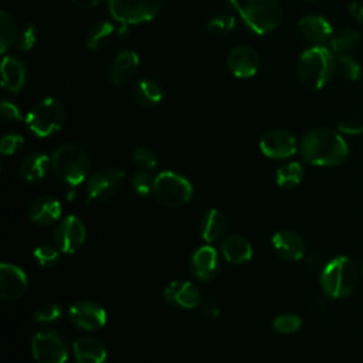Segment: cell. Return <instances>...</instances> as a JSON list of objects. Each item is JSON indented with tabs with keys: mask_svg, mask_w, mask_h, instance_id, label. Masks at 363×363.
Returning a JSON list of instances; mask_svg holds the SVG:
<instances>
[{
	"mask_svg": "<svg viewBox=\"0 0 363 363\" xmlns=\"http://www.w3.org/2000/svg\"><path fill=\"white\" fill-rule=\"evenodd\" d=\"M302 37L312 45H325L333 35L330 23L318 14L305 16L298 23Z\"/></svg>",
	"mask_w": 363,
	"mask_h": 363,
	"instance_id": "21",
	"label": "cell"
},
{
	"mask_svg": "<svg viewBox=\"0 0 363 363\" xmlns=\"http://www.w3.org/2000/svg\"><path fill=\"white\" fill-rule=\"evenodd\" d=\"M235 28V18L230 13L218 14L208 20L207 31L214 35H225L230 34Z\"/></svg>",
	"mask_w": 363,
	"mask_h": 363,
	"instance_id": "33",
	"label": "cell"
},
{
	"mask_svg": "<svg viewBox=\"0 0 363 363\" xmlns=\"http://www.w3.org/2000/svg\"><path fill=\"white\" fill-rule=\"evenodd\" d=\"M302 325V319L295 313H281L272 320V328L284 335L296 332Z\"/></svg>",
	"mask_w": 363,
	"mask_h": 363,
	"instance_id": "36",
	"label": "cell"
},
{
	"mask_svg": "<svg viewBox=\"0 0 363 363\" xmlns=\"http://www.w3.org/2000/svg\"><path fill=\"white\" fill-rule=\"evenodd\" d=\"M68 318L71 323L85 332H94L105 326L106 311L96 302L82 299L74 302L68 309Z\"/></svg>",
	"mask_w": 363,
	"mask_h": 363,
	"instance_id": "11",
	"label": "cell"
},
{
	"mask_svg": "<svg viewBox=\"0 0 363 363\" xmlns=\"http://www.w3.org/2000/svg\"><path fill=\"white\" fill-rule=\"evenodd\" d=\"M139 69V55L133 50L119 51L109 68V79L115 85H125L133 79Z\"/></svg>",
	"mask_w": 363,
	"mask_h": 363,
	"instance_id": "20",
	"label": "cell"
},
{
	"mask_svg": "<svg viewBox=\"0 0 363 363\" xmlns=\"http://www.w3.org/2000/svg\"><path fill=\"white\" fill-rule=\"evenodd\" d=\"M27 81V68L23 60L11 55H4L1 61V86L11 92L18 94Z\"/></svg>",
	"mask_w": 363,
	"mask_h": 363,
	"instance_id": "22",
	"label": "cell"
},
{
	"mask_svg": "<svg viewBox=\"0 0 363 363\" xmlns=\"http://www.w3.org/2000/svg\"><path fill=\"white\" fill-rule=\"evenodd\" d=\"M163 299L167 303L174 305L177 308H183V309L196 308L203 301L197 286L190 281H184V279L172 281L163 289Z\"/></svg>",
	"mask_w": 363,
	"mask_h": 363,
	"instance_id": "15",
	"label": "cell"
},
{
	"mask_svg": "<svg viewBox=\"0 0 363 363\" xmlns=\"http://www.w3.org/2000/svg\"><path fill=\"white\" fill-rule=\"evenodd\" d=\"M60 252L57 245L41 244L34 250L33 255L41 267H54L60 261Z\"/></svg>",
	"mask_w": 363,
	"mask_h": 363,
	"instance_id": "35",
	"label": "cell"
},
{
	"mask_svg": "<svg viewBox=\"0 0 363 363\" xmlns=\"http://www.w3.org/2000/svg\"><path fill=\"white\" fill-rule=\"evenodd\" d=\"M225 4L235 10L245 27L258 35L275 30L282 18L279 0H247L244 4L237 0H227Z\"/></svg>",
	"mask_w": 363,
	"mask_h": 363,
	"instance_id": "3",
	"label": "cell"
},
{
	"mask_svg": "<svg viewBox=\"0 0 363 363\" xmlns=\"http://www.w3.org/2000/svg\"><path fill=\"white\" fill-rule=\"evenodd\" d=\"M86 237V230L81 218L77 216H68L57 225L54 231V244L64 254H74L78 251Z\"/></svg>",
	"mask_w": 363,
	"mask_h": 363,
	"instance_id": "12",
	"label": "cell"
},
{
	"mask_svg": "<svg viewBox=\"0 0 363 363\" xmlns=\"http://www.w3.org/2000/svg\"><path fill=\"white\" fill-rule=\"evenodd\" d=\"M71 1L81 9H92L98 4H101L104 0H71Z\"/></svg>",
	"mask_w": 363,
	"mask_h": 363,
	"instance_id": "46",
	"label": "cell"
},
{
	"mask_svg": "<svg viewBox=\"0 0 363 363\" xmlns=\"http://www.w3.org/2000/svg\"><path fill=\"white\" fill-rule=\"evenodd\" d=\"M115 26L108 21H96L94 26L89 27L85 35V45L88 50H99L102 48L113 35Z\"/></svg>",
	"mask_w": 363,
	"mask_h": 363,
	"instance_id": "28",
	"label": "cell"
},
{
	"mask_svg": "<svg viewBox=\"0 0 363 363\" xmlns=\"http://www.w3.org/2000/svg\"><path fill=\"white\" fill-rule=\"evenodd\" d=\"M125 173L118 167H104L91 174L86 182V201H104L115 196L123 183Z\"/></svg>",
	"mask_w": 363,
	"mask_h": 363,
	"instance_id": "10",
	"label": "cell"
},
{
	"mask_svg": "<svg viewBox=\"0 0 363 363\" xmlns=\"http://www.w3.org/2000/svg\"><path fill=\"white\" fill-rule=\"evenodd\" d=\"M24 145V138L18 133H7L1 138L0 152L3 155H14Z\"/></svg>",
	"mask_w": 363,
	"mask_h": 363,
	"instance_id": "40",
	"label": "cell"
},
{
	"mask_svg": "<svg viewBox=\"0 0 363 363\" xmlns=\"http://www.w3.org/2000/svg\"><path fill=\"white\" fill-rule=\"evenodd\" d=\"M301 155L308 163L315 166H337L346 160L349 146L336 130L315 128L303 135Z\"/></svg>",
	"mask_w": 363,
	"mask_h": 363,
	"instance_id": "1",
	"label": "cell"
},
{
	"mask_svg": "<svg viewBox=\"0 0 363 363\" xmlns=\"http://www.w3.org/2000/svg\"><path fill=\"white\" fill-rule=\"evenodd\" d=\"M306 264L312 268H323L326 265V262L323 261V258L319 255V254H313V255H309L306 258Z\"/></svg>",
	"mask_w": 363,
	"mask_h": 363,
	"instance_id": "45",
	"label": "cell"
},
{
	"mask_svg": "<svg viewBox=\"0 0 363 363\" xmlns=\"http://www.w3.org/2000/svg\"><path fill=\"white\" fill-rule=\"evenodd\" d=\"M51 166L57 177L65 184L78 186L86 179L91 162L79 145L62 143L52 152Z\"/></svg>",
	"mask_w": 363,
	"mask_h": 363,
	"instance_id": "4",
	"label": "cell"
},
{
	"mask_svg": "<svg viewBox=\"0 0 363 363\" xmlns=\"http://www.w3.org/2000/svg\"><path fill=\"white\" fill-rule=\"evenodd\" d=\"M132 159L143 170H152L156 167V163H157V157L155 152L145 146L136 147L132 153Z\"/></svg>",
	"mask_w": 363,
	"mask_h": 363,
	"instance_id": "37",
	"label": "cell"
},
{
	"mask_svg": "<svg viewBox=\"0 0 363 363\" xmlns=\"http://www.w3.org/2000/svg\"><path fill=\"white\" fill-rule=\"evenodd\" d=\"M337 129L346 135H359L363 132V121L357 118H346L339 122Z\"/></svg>",
	"mask_w": 363,
	"mask_h": 363,
	"instance_id": "41",
	"label": "cell"
},
{
	"mask_svg": "<svg viewBox=\"0 0 363 363\" xmlns=\"http://www.w3.org/2000/svg\"><path fill=\"white\" fill-rule=\"evenodd\" d=\"M305 1H312V0H305Z\"/></svg>",
	"mask_w": 363,
	"mask_h": 363,
	"instance_id": "48",
	"label": "cell"
},
{
	"mask_svg": "<svg viewBox=\"0 0 363 363\" xmlns=\"http://www.w3.org/2000/svg\"><path fill=\"white\" fill-rule=\"evenodd\" d=\"M130 186L133 189V191L138 196H147L150 193H153V187H155V177L150 174V170H143L140 169L139 172H136L132 176L130 180Z\"/></svg>",
	"mask_w": 363,
	"mask_h": 363,
	"instance_id": "34",
	"label": "cell"
},
{
	"mask_svg": "<svg viewBox=\"0 0 363 363\" xmlns=\"http://www.w3.org/2000/svg\"><path fill=\"white\" fill-rule=\"evenodd\" d=\"M359 43V33L353 28H342L337 33H335L330 40V51L340 54H347L350 50H353Z\"/></svg>",
	"mask_w": 363,
	"mask_h": 363,
	"instance_id": "30",
	"label": "cell"
},
{
	"mask_svg": "<svg viewBox=\"0 0 363 363\" xmlns=\"http://www.w3.org/2000/svg\"><path fill=\"white\" fill-rule=\"evenodd\" d=\"M153 196L164 207L177 208L190 201L193 186L184 176L172 170H163L155 177Z\"/></svg>",
	"mask_w": 363,
	"mask_h": 363,
	"instance_id": "7",
	"label": "cell"
},
{
	"mask_svg": "<svg viewBox=\"0 0 363 363\" xmlns=\"http://www.w3.org/2000/svg\"><path fill=\"white\" fill-rule=\"evenodd\" d=\"M1 116L6 119V121H11V122H18L23 119L21 116V112L18 109V106L10 101H3L1 102Z\"/></svg>",
	"mask_w": 363,
	"mask_h": 363,
	"instance_id": "42",
	"label": "cell"
},
{
	"mask_svg": "<svg viewBox=\"0 0 363 363\" xmlns=\"http://www.w3.org/2000/svg\"><path fill=\"white\" fill-rule=\"evenodd\" d=\"M225 62L228 71L241 79L254 77L259 68V57L257 51L248 45H237L231 48Z\"/></svg>",
	"mask_w": 363,
	"mask_h": 363,
	"instance_id": "14",
	"label": "cell"
},
{
	"mask_svg": "<svg viewBox=\"0 0 363 363\" xmlns=\"http://www.w3.org/2000/svg\"><path fill=\"white\" fill-rule=\"evenodd\" d=\"M357 278L356 264L347 257H336L322 268L320 286L330 298H346L354 292Z\"/></svg>",
	"mask_w": 363,
	"mask_h": 363,
	"instance_id": "5",
	"label": "cell"
},
{
	"mask_svg": "<svg viewBox=\"0 0 363 363\" xmlns=\"http://www.w3.org/2000/svg\"><path fill=\"white\" fill-rule=\"evenodd\" d=\"M18 31L17 24L11 14H9L6 10L0 11V51L1 54H6L14 43H17Z\"/></svg>",
	"mask_w": 363,
	"mask_h": 363,
	"instance_id": "29",
	"label": "cell"
},
{
	"mask_svg": "<svg viewBox=\"0 0 363 363\" xmlns=\"http://www.w3.org/2000/svg\"><path fill=\"white\" fill-rule=\"evenodd\" d=\"M335 71L337 75L346 81H357L362 75L360 64L349 54H340L336 58Z\"/></svg>",
	"mask_w": 363,
	"mask_h": 363,
	"instance_id": "32",
	"label": "cell"
},
{
	"mask_svg": "<svg viewBox=\"0 0 363 363\" xmlns=\"http://www.w3.org/2000/svg\"><path fill=\"white\" fill-rule=\"evenodd\" d=\"M51 166V157L44 153L33 152L24 156L20 163L18 173L28 183H38L45 179Z\"/></svg>",
	"mask_w": 363,
	"mask_h": 363,
	"instance_id": "24",
	"label": "cell"
},
{
	"mask_svg": "<svg viewBox=\"0 0 363 363\" xmlns=\"http://www.w3.org/2000/svg\"><path fill=\"white\" fill-rule=\"evenodd\" d=\"M62 315L61 306L57 303H44L41 305L33 315L34 320L40 322V323H50L54 322L57 319H60Z\"/></svg>",
	"mask_w": 363,
	"mask_h": 363,
	"instance_id": "38",
	"label": "cell"
},
{
	"mask_svg": "<svg viewBox=\"0 0 363 363\" xmlns=\"http://www.w3.org/2000/svg\"><path fill=\"white\" fill-rule=\"evenodd\" d=\"M199 306H200L201 312H203L206 316H208V318H216V316H218V313H220L218 306H217L213 301H210V299L201 301V303H200Z\"/></svg>",
	"mask_w": 363,
	"mask_h": 363,
	"instance_id": "43",
	"label": "cell"
},
{
	"mask_svg": "<svg viewBox=\"0 0 363 363\" xmlns=\"http://www.w3.org/2000/svg\"><path fill=\"white\" fill-rule=\"evenodd\" d=\"M349 13L350 16L357 20L359 23H363V4L357 3V1H353L350 6H349Z\"/></svg>",
	"mask_w": 363,
	"mask_h": 363,
	"instance_id": "44",
	"label": "cell"
},
{
	"mask_svg": "<svg viewBox=\"0 0 363 363\" xmlns=\"http://www.w3.org/2000/svg\"><path fill=\"white\" fill-rule=\"evenodd\" d=\"M336 67V58L325 45H312L305 50L296 62L299 81L312 89L323 88L332 78Z\"/></svg>",
	"mask_w": 363,
	"mask_h": 363,
	"instance_id": "2",
	"label": "cell"
},
{
	"mask_svg": "<svg viewBox=\"0 0 363 363\" xmlns=\"http://www.w3.org/2000/svg\"><path fill=\"white\" fill-rule=\"evenodd\" d=\"M218 254L211 245L199 247L190 257V271L200 281H210L218 271Z\"/></svg>",
	"mask_w": 363,
	"mask_h": 363,
	"instance_id": "19",
	"label": "cell"
},
{
	"mask_svg": "<svg viewBox=\"0 0 363 363\" xmlns=\"http://www.w3.org/2000/svg\"><path fill=\"white\" fill-rule=\"evenodd\" d=\"M37 41V27L34 24H27L21 33H18L17 47L20 51H28L34 47Z\"/></svg>",
	"mask_w": 363,
	"mask_h": 363,
	"instance_id": "39",
	"label": "cell"
},
{
	"mask_svg": "<svg viewBox=\"0 0 363 363\" xmlns=\"http://www.w3.org/2000/svg\"><path fill=\"white\" fill-rule=\"evenodd\" d=\"M362 277H363V262H362Z\"/></svg>",
	"mask_w": 363,
	"mask_h": 363,
	"instance_id": "47",
	"label": "cell"
},
{
	"mask_svg": "<svg viewBox=\"0 0 363 363\" xmlns=\"http://www.w3.org/2000/svg\"><path fill=\"white\" fill-rule=\"evenodd\" d=\"M259 149L267 157L281 160L295 155L298 143L295 136L289 130L277 128L262 135L259 140Z\"/></svg>",
	"mask_w": 363,
	"mask_h": 363,
	"instance_id": "13",
	"label": "cell"
},
{
	"mask_svg": "<svg viewBox=\"0 0 363 363\" xmlns=\"http://www.w3.org/2000/svg\"><path fill=\"white\" fill-rule=\"evenodd\" d=\"M72 352L77 363H104L108 354L105 345L92 336H81L75 339Z\"/></svg>",
	"mask_w": 363,
	"mask_h": 363,
	"instance_id": "23",
	"label": "cell"
},
{
	"mask_svg": "<svg viewBox=\"0 0 363 363\" xmlns=\"http://www.w3.org/2000/svg\"><path fill=\"white\" fill-rule=\"evenodd\" d=\"M111 16L121 24H140L153 20L162 0H108Z\"/></svg>",
	"mask_w": 363,
	"mask_h": 363,
	"instance_id": "9",
	"label": "cell"
},
{
	"mask_svg": "<svg viewBox=\"0 0 363 363\" xmlns=\"http://www.w3.org/2000/svg\"><path fill=\"white\" fill-rule=\"evenodd\" d=\"M132 95L136 104L145 108H150L163 99V89L155 79L142 78L133 85Z\"/></svg>",
	"mask_w": 363,
	"mask_h": 363,
	"instance_id": "27",
	"label": "cell"
},
{
	"mask_svg": "<svg viewBox=\"0 0 363 363\" xmlns=\"http://www.w3.org/2000/svg\"><path fill=\"white\" fill-rule=\"evenodd\" d=\"M227 228V218L223 211L217 208L207 210L199 224L200 235L206 242L217 241Z\"/></svg>",
	"mask_w": 363,
	"mask_h": 363,
	"instance_id": "26",
	"label": "cell"
},
{
	"mask_svg": "<svg viewBox=\"0 0 363 363\" xmlns=\"http://www.w3.org/2000/svg\"><path fill=\"white\" fill-rule=\"evenodd\" d=\"M275 252L285 261H299L303 258L306 244L303 238L291 230L277 231L271 238Z\"/></svg>",
	"mask_w": 363,
	"mask_h": 363,
	"instance_id": "17",
	"label": "cell"
},
{
	"mask_svg": "<svg viewBox=\"0 0 363 363\" xmlns=\"http://www.w3.org/2000/svg\"><path fill=\"white\" fill-rule=\"evenodd\" d=\"M221 254L231 264H244L252 257V245L245 237L231 234L223 240Z\"/></svg>",
	"mask_w": 363,
	"mask_h": 363,
	"instance_id": "25",
	"label": "cell"
},
{
	"mask_svg": "<svg viewBox=\"0 0 363 363\" xmlns=\"http://www.w3.org/2000/svg\"><path fill=\"white\" fill-rule=\"evenodd\" d=\"M65 108L55 98H44L27 113L26 123L38 138H47L58 132L65 122Z\"/></svg>",
	"mask_w": 363,
	"mask_h": 363,
	"instance_id": "6",
	"label": "cell"
},
{
	"mask_svg": "<svg viewBox=\"0 0 363 363\" xmlns=\"http://www.w3.org/2000/svg\"><path fill=\"white\" fill-rule=\"evenodd\" d=\"M62 213L61 203L52 196H40L34 199L27 210L28 220L37 225H50L55 223Z\"/></svg>",
	"mask_w": 363,
	"mask_h": 363,
	"instance_id": "18",
	"label": "cell"
},
{
	"mask_svg": "<svg viewBox=\"0 0 363 363\" xmlns=\"http://www.w3.org/2000/svg\"><path fill=\"white\" fill-rule=\"evenodd\" d=\"M27 275L26 272L9 262H1L0 265V298L3 301L18 299L27 289Z\"/></svg>",
	"mask_w": 363,
	"mask_h": 363,
	"instance_id": "16",
	"label": "cell"
},
{
	"mask_svg": "<svg viewBox=\"0 0 363 363\" xmlns=\"http://www.w3.org/2000/svg\"><path fill=\"white\" fill-rule=\"evenodd\" d=\"M31 353L38 363H65L68 357V340L55 329L40 330L33 336Z\"/></svg>",
	"mask_w": 363,
	"mask_h": 363,
	"instance_id": "8",
	"label": "cell"
},
{
	"mask_svg": "<svg viewBox=\"0 0 363 363\" xmlns=\"http://www.w3.org/2000/svg\"><path fill=\"white\" fill-rule=\"evenodd\" d=\"M303 177V167L298 162H289L277 172V183L284 189L296 187Z\"/></svg>",
	"mask_w": 363,
	"mask_h": 363,
	"instance_id": "31",
	"label": "cell"
}]
</instances>
